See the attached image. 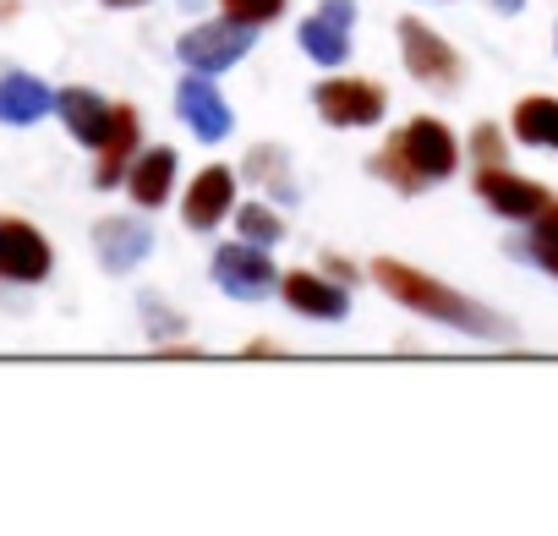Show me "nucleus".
Instances as JSON below:
<instances>
[{"mask_svg": "<svg viewBox=\"0 0 558 536\" xmlns=\"http://www.w3.org/2000/svg\"><path fill=\"white\" fill-rule=\"evenodd\" d=\"M56 110V88L39 83L34 72H7L0 77V126H34Z\"/></svg>", "mask_w": 558, "mask_h": 536, "instance_id": "18", "label": "nucleus"}, {"mask_svg": "<svg viewBox=\"0 0 558 536\" xmlns=\"http://www.w3.org/2000/svg\"><path fill=\"white\" fill-rule=\"evenodd\" d=\"M460 154L465 143L444 115H411L400 132H389V143L367 154V175L395 186L400 197H422L427 186H444L460 170Z\"/></svg>", "mask_w": 558, "mask_h": 536, "instance_id": "2", "label": "nucleus"}, {"mask_svg": "<svg viewBox=\"0 0 558 536\" xmlns=\"http://www.w3.org/2000/svg\"><path fill=\"white\" fill-rule=\"evenodd\" d=\"M56 110H61L66 132H72L83 148H99V143H105V132H110V121H116V105H110L105 94L83 88V83L61 88V94H56Z\"/></svg>", "mask_w": 558, "mask_h": 536, "instance_id": "16", "label": "nucleus"}, {"mask_svg": "<svg viewBox=\"0 0 558 536\" xmlns=\"http://www.w3.org/2000/svg\"><path fill=\"white\" fill-rule=\"evenodd\" d=\"M252 39H257V28H246V23H235V17L219 12V17H208V23H197V28H186L175 39V61L186 72L219 77V72H230V66H241L252 56Z\"/></svg>", "mask_w": 558, "mask_h": 536, "instance_id": "5", "label": "nucleus"}, {"mask_svg": "<svg viewBox=\"0 0 558 536\" xmlns=\"http://www.w3.org/2000/svg\"><path fill=\"white\" fill-rule=\"evenodd\" d=\"M493 7H498L504 17H514V12H525V0H493Z\"/></svg>", "mask_w": 558, "mask_h": 536, "instance_id": "28", "label": "nucleus"}, {"mask_svg": "<svg viewBox=\"0 0 558 536\" xmlns=\"http://www.w3.org/2000/svg\"><path fill=\"white\" fill-rule=\"evenodd\" d=\"M235 235H246V241H257V246H279L286 241V219H279V208L268 203V197H257V203H235Z\"/></svg>", "mask_w": 558, "mask_h": 536, "instance_id": "20", "label": "nucleus"}, {"mask_svg": "<svg viewBox=\"0 0 558 536\" xmlns=\"http://www.w3.org/2000/svg\"><path fill=\"white\" fill-rule=\"evenodd\" d=\"M553 50H558V23H553Z\"/></svg>", "mask_w": 558, "mask_h": 536, "instance_id": "30", "label": "nucleus"}, {"mask_svg": "<svg viewBox=\"0 0 558 536\" xmlns=\"http://www.w3.org/2000/svg\"><path fill=\"white\" fill-rule=\"evenodd\" d=\"M175 175H181L175 148H143L126 170V192H132L137 208H165L170 192H175Z\"/></svg>", "mask_w": 558, "mask_h": 536, "instance_id": "17", "label": "nucleus"}, {"mask_svg": "<svg viewBox=\"0 0 558 536\" xmlns=\"http://www.w3.org/2000/svg\"><path fill=\"white\" fill-rule=\"evenodd\" d=\"M235 186H241V170H230V165H203V170L192 175V186L181 192V219H186V230H197V235L219 230V224L235 214Z\"/></svg>", "mask_w": 558, "mask_h": 536, "instance_id": "12", "label": "nucleus"}, {"mask_svg": "<svg viewBox=\"0 0 558 536\" xmlns=\"http://www.w3.org/2000/svg\"><path fill=\"white\" fill-rule=\"evenodd\" d=\"M241 181H252L268 203H302V181L286 143H252L241 159Z\"/></svg>", "mask_w": 558, "mask_h": 536, "instance_id": "15", "label": "nucleus"}, {"mask_svg": "<svg viewBox=\"0 0 558 536\" xmlns=\"http://www.w3.org/2000/svg\"><path fill=\"white\" fill-rule=\"evenodd\" d=\"M94 252L105 263V275H132V268L154 252V230H148V219L110 214V219L94 224Z\"/></svg>", "mask_w": 558, "mask_h": 536, "instance_id": "13", "label": "nucleus"}, {"mask_svg": "<svg viewBox=\"0 0 558 536\" xmlns=\"http://www.w3.org/2000/svg\"><path fill=\"white\" fill-rule=\"evenodd\" d=\"M219 12L263 34V28H274L279 17H286V12H291V0H219Z\"/></svg>", "mask_w": 558, "mask_h": 536, "instance_id": "22", "label": "nucleus"}, {"mask_svg": "<svg viewBox=\"0 0 558 536\" xmlns=\"http://www.w3.org/2000/svg\"><path fill=\"white\" fill-rule=\"evenodd\" d=\"M324 268H329V275H335V280H345V285H356V280H362V275H356V268H351V263H340V257H324Z\"/></svg>", "mask_w": 558, "mask_h": 536, "instance_id": "25", "label": "nucleus"}, {"mask_svg": "<svg viewBox=\"0 0 558 536\" xmlns=\"http://www.w3.org/2000/svg\"><path fill=\"white\" fill-rule=\"evenodd\" d=\"M208 275L230 302H268L279 291V275H286V268H274V246H257V241L235 235V241L214 246Z\"/></svg>", "mask_w": 558, "mask_h": 536, "instance_id": "4", "label": "nucleus"}, {"mask_svg": "<svg viewBox=\"0 0 558 536\" xmlns=\"http://www.w3.org/2000/svg\"><path fill=\"white\" fill-rule=\"evenodd\" d=\"M509 137H514L520 148L558 154V99H553V94H525V99H514V110H509Z\"/></svg>", "mask_w": 558, "mask_h": 536, "instance_id": "19", "label": "nucleus"}, {"mask_svg": "<svg viewBox=\"0 0 558 536\" xmlns=\"http://www.w3.org/2000/svg\"><path fill=\"white\" fill-rule=\"evenodd\" d=\"M504 252H509V257H520V263H536L542 275H553V280H558V230L520 224V235H509V241H504Z\"/></svg>", "mask_w": 558, "mask_h": 536, "instance_id": "21", "label": "nucleus"}, {"mask_svg": "<svg viewBox=\"0 0 558 536\" xmlns=\"http://www.w3.org/2000/svg\"><path fill=\"white\" fill-rule=\"evenodd\" d=\"M50 268H56L50 241L28 219L0 214V280H7V285H45Z\"/></svg>", "mask_w": 558, "mask_h": 536, "instance_id": "9", "label": "nucleus"}, {"mask_svg": "<svg viewBox=\"0 0 558 536\" xmlns=\"http://www.w3.org/2000/svg\"><path fill=\"white\" fill-rule=\"evenodd\" d=\"M175 115L186 121V132L197 143H225L235 132V115H230V105H225V94L208 72H186L175 83Z\"/></svg>", "mask_w": 558, "mask_h": 536, "instance_id": "11", "label": "nucleus"}, {"mask_svg": "<svg viewBox=\"0 0 558 536\" xmlns=\"http://www.w3.org/2000/svg\"><path fill=\"white\" fill-rule=\"evenodd\" d=\"M465 148H471L476 165H509V132H504L498 121H476Z\"/></svg>", "mask_w": 558, "mask_h": 536, "instance_id": "23", "label": "nucleus"}, {"mask_svg": "<svg viewBox=\"0 0 558 536\" xmlns=\"http://www.w3.org/2000/svg\"><path fill=\"white\" fill-rule=\"evenodd\" d=\"M400 61L433 94H454L465 83V56L438 28H427L422 17H400Z\"/></svg>", "mask_w": 558, "mask_h": 536, "instance_id": "6", "label": "nucleus"}, {"mask_svg": "<svg viewBox=\"0 0 558 536\" xmlns=\"http://www.w3.org/2000/svg\"><path fill=\"white\" fill-rule=\"evenodd\" d=\"M367 275H373V285H378L389 302H400V307L416 313V318H433V324H444V329H454V334H465V340H487V345H509V340H514V324H509L504 313H493L487 302H476V296L444 285L438 275H427V268H416V263H405V257H373Z\"/></svg>", "mask_w": 558, "mask_h": 536, "instance_id": "1", "label": "nucleus"}, {"mask_svg": "<svg viewBox=\"0 0 558 536\" xmlns=\"http://www.w3.org/2000/svg\"><path fill=\"white\" fill-rule=\"evenodd\" d=\"M143 313H148V334H154V345H170V340L186 334V318H181L175 307H165L159 296H143Z\"/></svg>", "mask_w": 558, "mask_h": 536, "instance_id": "24", "label": "nucleus"}, {"mask_svg": "<svg viewBox=\"0 0 558 536\" xmlns=\"http://www.w3.org/2000/svg\"><path fill=\"white\" fill-rule=\"evenodd\" d=\"M351 28H356V0H318V12L296 28V45L307 61L340 72L351 61Z\"/></svg>", "mask_w": 558, "mask_h": 536, "instance_id": "8", "label": "nucleus"}, {"mask_svg": "<svg viewBox=\"0 0 558 536\" xmlns=\"http://www.w3.org/2000/svg\"><path fill=\"white\" fill-rule=\"evenodd\" d=\"M313 110L324 126L340 132H367L389 115V88L378 77H356V72H329L324 83H313Z\"/></svg>", "mask_w": 558, "mask_h": 536, "instance_id": "3", "label": "nucleus"}, {"mask_svg": "<svg viewBox=\"0 0 558 536\" xmlns=\"http://www.w3.org/2000/svg\"><path fill=\"white\" fill-rule=\"evenodd\" d=\"M531 224H542V230H558V197H553V203H547V208H542Z\"/></svg>", "mask_w": 558, "mask_h": 536, "instance_id": "26", "label": "nucleus"}, {"mask_svg": "<svg viewBox=\"0 0 558 536\" xmlns=\"http://www.w3.org/2000/svg\"><path fill=\"white\" fill-rule=\"evenodd\" d=\"M274 351H279L274 340H252V345H246V356H274Z\"/></svg>", "mask_w": 558, "mask_h": 536, "instance_id": "27", "label": "nucleus"}, {"mask_svg": "<svg viewBox=\"0 0 558 536\" xmlns=\"http://www.w3.org/2000/svg\"><path fill=\"white\" fill-rule=\"evenodd\" d=\"M105 7H116V12H132V7H148V0H105Z\"/></svg>", "mask_w": 558, "mask_h": 536, "instance_id": "29", "label": "nucleus"}, {"mask_svg": "<svg viewBox=\"0 0 558 536\" xmlns=\"http://www.w3.org/2000/svg\"><path fill=\"white\" fill-rule=\"evenodd\" d=\"M143 154V115L132 105H116V121L105 132V143L94 148V186H126V170L132 159Z\"/></svg>", "mask_w": 558, "mask_h": 536, "instance_id": "14", "label": "nucleus"}, {"mask_svg": "<svg viewBox=\"0 0 558 536\" xmlns=\"http://www.w3.org/2000/svg\"><path fill=\"white\" fill-rule=\"evenodd\" d=\"M279 302H286L296 318L340 324L351 313V285L335 280V275H318V268H291V275H279Z\"/></svg>", "mask_w": 558, "mask_h": 536, "instance_id": "10", "label": "nucleus"}, {"mask_svg": "<svg viewBox=\"0 0 558 536\" xmlns=\"http://www.w3.org/2000/svg\"><path fill=\"white\" fill-rule=\"evenodd\" d=\"M471 192H476L498 219H509V224H531V219L553 203V192H547L542 181H531V175H520V170H509V165H476V170H471Z\"/></svg>", "mask_w": 558, "mask_h": 536, "instance_id": "7", "label": "nucleus"}]
</instances>
